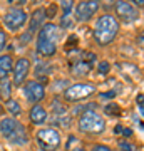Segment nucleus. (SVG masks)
Listing matches in <instances>:
<instances>
[{"instance_id":"f8f14e48","label":"nucleus","mask_w":144,"mask_h":151,"mask_svg":"<svg viewBox=\"0 0 144 151\" xmlns=\"http://www.w3.org/2000/svg\"><path fill=\"white\" fill-rule=\"evenodd\" d=\"M47 119H49V109L44 104H32L30 106V109H29V121H30V124L42 128L44 124L47 123Z\"/></svg>"},{"instance_id":"6e6552de","label":"nucleus","mask_w":144,"mask_h":151,"mask_svg":"<svg viewBox=\"0 0 144 151\" xmlns=\"http://www.w3.org/2000/svg\"><path fill=\"white\" fill-rule=\"evenodd\" d=\"M22 92H24L25 101L30 106L32 104H42V101L47 97V87H45V84H42L37 79H30V81L24 82Z\"/></svg>"},{"instance_id":"2eb2a0df","label":"nucleus","mask_w":144,"mask_h":151,"mask_svg":"<svg viewBox=\"0 0 144 151\" xmlns=\"http://www.w3.org/2000/svg\"><path fill=\"white\" fill-rule=\"evenodd\" d=\"M4 108L7 109V113H9V116H10V118H15L17 119V116H20V114H22L20 103H19L17 99H14V97L4 103Z\"/></svg>"},{"instance_id":"0eeeda50","label":"nucleus","mask_w":144,"mask_h":151,"mask_svg":"<svg viewBox=\"0 0 144 151\" xmlns=\"http://www.w3.org/2000/svg\"><path fill=\"white\" fill-rule=\"evenodd\" d=\"M29 22V14H27L22 7L14 5L4 14V27L5 32H19L20 29L25 27V24Z\"/></svg>"},{"instance_id":"9d476101","label":"nucleus","mask_w":144,"mask_h":151,"mask_svg":"<svg viewBox=\"0 0 144 151\" xmlns=\"http://www.w3.org/2000/svg\"><path fill=\"white\" fill-rule=\"evenodd\" d=\"M30 69H32V60L29 57H19V59L14 62V67H12V86L14 87H22L24 82L29 81V74H30Z\"/></svg>"},{"instance_id":"9b49d317","label":"nucleus","mask_w":144,"mask_h":151,"mask_svg":"<svg viewBox=\"0 0 144 151\" xmlns=\"http://www.w3.org/2000/svg\"><path fill=\"white\" fill-rule=\"evenodd\" d=\"M112 15L117 19V22H124V24H133V22L139 20V10L133 2H116L114 4V14Z\"/></svg>"},{"instance_id":"1a4fd4ad","label":"nucleus","mask_w":144,"mask_h":151,"mask_svg":"<svg viewBox=\"0 0 144 151\" xmlns=\"http://www.w3.org/2000/svg\"><path fill=\"white\" fill-rule=\"evenodd\" d=\"M101 9V4L96 0H84V2H77L74 5V19L77 24H87L94 19L97 12Z\"/></svg>"},{"instance_id":"412c9836","label":"nucleus","mask_w":144,"mask_h":151,"mask_svg":"<svg viewBox=\"0 0 144 151\" xmlns=\"http://www.w3.org/2000/svg\"><path fill=\"white\" fill-rule=\"evenodd\" d=\"M69 151H89V150H85L82 146H75V148H72V150H69Z\"/></svg>"},{"instance_id":"f3484780","label":"nucleus","mask_w":144,"mask_h":151,"mask_svg":"<svg viewBox=\"0 0 144 151\" xmlns=\"http://www.w3.org/2000/svg\"><path fill=\"white\" fill-rule=\"evenodd\" d=\"M9 34L5 32V29H0V54H4V49L9 45Z\"/></svg>"},{"instance_id":"423d86ee","label":"nucleus","mask_w":144,"mask_h":151,"mask_svg":"<svg viewBox=\"0 0 144 151\" xmlns=\"http://www.w3.org/2000/svg\"><path fill=\"white\" fill-rule=\"evenodd\" d=\"M0 136L4 139L10 141L14 145H20V143H25V126L15 118H10V116H5V118H0Z\"/></svg>"},{"instance_id":"4be33fe9","label":"nucleus","mask_w":144,"mask_h":151,"mask_svg":"<svg viewBox=\"0 0 144 151\" xmlns=\"http://www.w3.org/2000/svg\"><path fill=\"white\" fill-rule=\"evenodd\" d=\"M15 151H20V150H15Z\"/></svg>"},{"instance_id":"f03ea898","label":"nucleus","mask_w":144,"mask_h":151,"mask_svg":"<svg viewBox=\"0 0 144 151\" xmlns=\"http://www.w3.org/2000/svg\"><path fill=\"white\" fill-rule=\"evenodd\" d=\"M119 30H121V24L117 22V19L112 14H102L94 22L92 35H94V40L97 45L107 47L116 40V37L119 35Z\"/></svg>"},{"instance_id":"39448f33","label":"nucleus","mask_w":144,"mask_h":151,"mask_svg":"<svg viewBox=\"0 0 144 151\" xmlns=\"http://www.w3.org/2000/svg\"><path fill=\"white\" fill-rule=\"evenodd\" d=\"M96 92H97V86L92 84V82H89V81L74 82V84L65 87L64 94H62V99L69 104H77V103L91 99Z\"/></svg>"},{"instance_id":"ddd939ff","label":"nucleus","mask_w":144,"mask_h":151,"mask_svg":"<svg viewBox=\"0 0 144 151\" xmlns=\"http://www.w3.org/2000/svg\"><path fill=\"white\" fill-rule=\"evenodd\" d=\"M45 22H47V10H45L44 7H39V9H35V10L30 14V20H29V29H27V32L37 34Z\"/></svg>"},{"instance_id":"6ab92c4d","label":"nucleus","mask_w":144,"mask_h":151,"mask_svg":"<svg viewBox=\"0 0 144 151\" xmlns=\"http://www.w3.org/2000/svg\"><path fill=\"white\" fill-rule=\"evenodd\" d=\"M91 151H116L112 146L109 145H104V143H97V145L92 146V150Z\"/></svg>"},{"instance_id":"aec40b11","label":"nucleus","mask_w":144,"mask_h":151,"mask_svg":"<svg viewBox=\"0 0 144 151\" xmlns=\"http://www.w3.org/2000/svg\"><path fill=\"white\" fill-rule=\"evenodd\" d=\"M97 67H99V72H101V74H107V72H109V67H111V65H109V62L102 60V62H99V65H97Z\"/></svg>"},{"instance_id":"20e7f679","label":"nucleus","mask_w":144,"mask_h":151,"mask_svg":"<svg viewBox=\"0 0 144 151\" xmlns=\"http://www.w3.org/2000/svg\"><path fill=\"white\" fill-rule=\"evenodd\" d=\"M35 143L40 151H59L64 145V136L57 128L42 126L35 131Z\"/></svg>"},{"instance_id":"a211bd4d","label":"nucleus","mask_w":144,"mask_h":151,"mask_svg":"<svg viewBox=\"0 0 144 151\" xmlns=\"http://www.w3.org/2000/svg\"><path fill=\"white\" fill-rule=\"evenodd\" d=\"M117 146L121 148V151H136V145L129 143L128 139H121L117 143Z\"/></svg>"},{"instance_id":"7ed1b4c3","label":"nucleus","mask_w":144,"mask_h":151,"mask_svg":"<svg viewBox=\"0 0 144 151\" xmlns=\"http://www.w3.org/2000/svg\"><path fill=\"white\" fill-rule=\"evenodd\" d=\"M107 129V121L96 109H85L77 118V131L85 136H101Z\"/></svg>"},{"instance_id":"dca6fc26","label":"nucleus","mask_w":144,"mask_h":151,"mask_svg":"<svg viewBox=\"0 0 144 151\" xmlns=\"http://www.w3.org/2000/svg\"><path fill=\"white\" fill-rule=\"evenodd\" d=\"M12 89H14V86H12V82L9 79L0 81V99L4 103L9 101V99H12Z\"/></svg>"},{"instance_id":"f257e3e1","label":"nucleus","mask_w":144,"mask_h":151,"mask_svg":"<svg viewBox=\"0 0 144 151\" xmlns=\"http://www.w3.org/2000/svg\"><path fill=\"white\" fill-rule=\"evenodd\" d=\"M60 39H62V27L55 22H45L40 30L35 34V52L42 59H50L57 54Z\"/></svg>"},{"instance_id":"4468645a","label":"nucleus","mask_w":144,"mask_h":151,"mask_svg":"<svg viewBox=\"0 0 144 151\" xmlns=\"http://www.w3.org/2000/svg\"><path fill=\"white\" fill-rule=\"evenodd\" d=\"M14 55L12 54H0V81H4V79H9V76L12 74V67H14Z\"/></svg>"}]
</instances>
